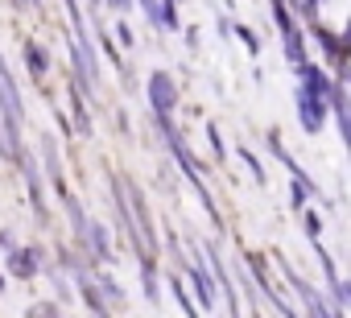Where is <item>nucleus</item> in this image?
<instances>
[{
  "instance_id": "obj_17",
  "label": "nucleus",
  "mask_w": 351,
  "mask_h": 318,
  "mask_svg": "<svg viewBox=\"0 0 351 318\" xmlns=\"http://www.w3.org/2000/svg\"><path fill=\"white\" fill-rule=\"evenodd\" d=\"M108 5H112V9H128V5H132V0H108Z\"/></svg>"
},
{
  "instance_id": "obj_6",
  "label": "nucleus",
  "mask_w": 351,
  "mask_h": 318,
  "mask_svg": "<svg viewBox=\"0 0 351 318\" xmlns=\"http://www.w3.org/2000/svg\"><path fill=\"white\" fill-rule=\"evenodd\" d=\"M9 269H13L17 277H34V269H38V256H34L29 248H13V256H9Z\"/></svg>"
},
{
  "instance_id": "obj_9",
  "label": "nucleus",
  "mask_w": 351,
  "mask_h": 318,
  "mask_svg": "<svg viewBox=\"0 0 351 318\" xmlns=\"http://www.w3.org/2000/svg\"><path fill=\"white\" fill-rule=\"evenodd\" d=\"M62 203H66V215H71V223H75V232L83 236V232H87V215H83V207H79V199H75L71 191H62Z\"/></svg>"
},
{
  "instance_id": "obj_8",
  "label": "nucleus",
  "mask_w": 351,
  "mask_h": 318,
  "mask_svg": "<svg viewBox=\"0 0 351 318\" xmlns=\"http://www.w3.org/2000/svg\"><path fill=\"white\" fill-rule=\"evenodd\" d=\"M25 66H29V75H46L50 71V58H46V50L42 46H25Z\"/></svg>"
},
{
  "instance_id": "obj_7",
  "label": "nucleus",
  "mask_w": 351,
  "mask_h": 318,
  "mask_svg": "<svg viewBox=\"0 0 351 318\" xmlns=\"http://www.w3.org/2000/svg\"><path fill=\"white\" fill-rule=\"evenodd\" d=\"M186 277L195 281V289H199V306L207 310V306H211V281H207V273H203V265H186Z\"/></svg>"
},
{
  "instance_id": "obj_1",
  "label": "nucleus",
  "mask_w": 351,
  "mask_h": 318,
  "mask_svg": "<svg viewBox=\"0 0 351 318\" xmlns=\"http://www.w3.org/2000/svg\"><path fill=\"white\" fill-rule=\"evenodd\" d=\"M0 112H5V120H9L13 128H21V120H25V108H21V95H17V87H13V79H9V66H5V58H0Z\"/></svg>"
},
{
  "instance_id": "obj_5",
  "label": "nucleus",
  "mask_w": 351,
  "mask_h": 318,
  "mask_svg": "<svg viewBox=\"0 0 351 318\" xmlns=\"http://www.w3.org/2000/svg\"><path fill=\"white\" fill-rule=\"evenodd\" d=\"M83 240L91 244V252H95V256H99L104 265H112V248H108V236H104V228H99V223H87Z\"/></svg>"
},
{
  "instance_id": "obj_16",
  "label": "nucleus",
  "mask_w": 351,
  "mask_h": 318,
  "mask_svg": "<svg viewBox=\"0 0 351 318\" xmlns=\"http://www.w3.org/2000/svg\"><path fill=\"white\" fill-rule=\"evenodd\" d=\"M339 297H343V302L351 306V281H347V285H339Z\"/></svg>"
},
{
  "instance_id": "obj_4",
  "label": "nucleus",
  "mask_w": 351,
  "mask_h": 318,
  "mask_svg": "<svg viewBox=\"0 0 351 318\" xmlns=\"http://www.w3.org/2000/svg\"><path fill=\"white\" fill-rule=\"evenodd\" d=\"M285 277H289V285L298 289V297L306 302V310H310V314H330V306H326V302H322V297H318V293H314V289H310L298 273H293V269H285Z\"/></svg>"
},
{
  "instance_id": "obj_12",
  "label": "nucleus",
  "mask_w": 351,
  "mask_h": 318,
  "mask_svg": "<svg viewBox=\"0 0 351 318\" xmlns=\"http://www.w3.org/2000/svg\"><path fill=\"white\" fill-rule=\"evenodd\" d=\"M141 9L149 13V21H153V25H161V9H157V0H141Z\"/></svg>"
},
{
  "instance_id": "obj_13",
  "label": "nucleus",
  "mask_w": 351,
  "mask_h": 318,
  "mask_svg": "<svg viewBox=\"0 0 351 318\" xmlns=\"http://www.w3.org/2000/svg\"><path fill=\"white\" fill-rule=\"evenodd\" d=\"M318 232H322V223H318V215H306V236H310V240H318Z\"/></svg>"
},
{
  "instance_id": "obj_10",
  "label": "nucleus",
  "mask_w": 351,
  "mask_h": 318,
  "mask_svg": "<svg viewBox=\"0 0 351 318\" xmlns=\"http://www.w3.org/2000/svg\"><path fill=\"white\" fill-rule=\"evenodd\" d=\"M161 25L165 29H178V9H173V0H165V5H161Z\"/></svg>"
},
{
  "instance_id": "obj_2",
  "label": "nucleus",
  "mask_w": 351,
  "mask_h": 318,
  "mask_svg": "<svg viewBox=\"0 0 351 318\" xmlns=\"http://www.w3.org/2000/svg\"><path fill=\"white\" fill-rule=\"evenodd\" d=\"M322 112H326V95H318L310 87H298V116H302V128L306 132H318L322 128Z\"/></svg>"
},
{
  "instance_id": "obj_3",
  "label": "nucleus",
  "mask_w": 351,
  "mask_h": 318,
  "mask_svg": "<svg viewBox=\"0 0 351 318\" xmlns=\"http://www.w3.org/2000/svg\"><path fill=\"white\" fill-rule=\"evenodd\" d=\"M149 103H153V112H173V103H178V91H173V83L157 71L153 79H149Z\"/></svg>"
},
{
  "instance_id": "obj_11",
  "label": "nucleus",
  "mask_w": 351,
  "mask_h": 318,
  "mask_svg": "<svg viewBox=\"0 0 351 318\" xmlns=\"http://www.w3.org/2000/svg\"><path fill=\"white\" fill-rule=\"evenodd\" d=\"M99 289H104L108 297H124V293H120V285H116V281H112L108 273H99Z\"/></svg>"
},
{
  "instance_id": "obj_15",
  "label": "nucleus",
  "mask_w": 351,
  "mask_h": 318,
  "mask_svg": "<svg viewBox=\"0 0 351 318\" xmlns=\"http://www.w3.org/2000/svg\"><path fill=\"white\" fill-rule=\"evenodd\" d=\"M116 34H120V46H132V29H128V25H120Z\"/></svg>"
},
{
  "instance_id": "obj_18",
  "label": "nucleus",
  "mask_w": 351,
  "mask_h": 318,
  "mask_svg": "<svg viewBox=\"0 0 351 318\" xmlns=\"http://www.w3.org/2000/svg\"><path fill=\"white\" fill-rule=\"evenodd\" d=\"M13 5H17V9H34V5H38V0H13Z\"/></svg>"
},
{
  "instance_id": "obj_14",
  "label": "nucleus",
  "mask_w": 351,
  "mask_h": 318,
  "mask_svg": "<svg viewBox=\"0 0 351 318\" xmlns=\"http://www.w3.org/2000/svg\"><path fill=\"white\" fill-rule=\"evenodd\" d=\"M236 34H240V38H244V46H248V50L256 54V38H252V29H236Z\"/></svg>"
}]
</instances>
